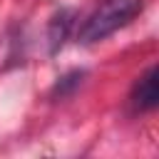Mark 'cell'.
I'll return each mask as SVG.
<instances>
[{
  "label": "cell",
  "mask_w": 159,
  "mask_h": 159,
  "mask_svg": "<svg viewBox=\"0 0 159 159\" xmlns=\"http://www.w3.org/2000/svg\"><path fill=\"white\" fill-rule=\"evenodd\" d=\"M142 7H144L142 0H99L97 7L82 22L77 40L82 45L99 42V40L109 37L112 32L122 30L124 25H129L142 12Z\"/></svg>",
  "instance_id": "6da1fadb"
},
{
  "label": "cell",
  "mask_w": 159,
  "mask_h": 159,
  "mask_svg": "<svg viewBox=\"0 0 159 159\" xmlns=\"http://www.w3.org/2000/svg\"><path fill=\"white\" fill-rule=\"evenodd\" d=\"M159 72H157V67H149L139 80H137V84H134V89H132V107L134 109H139V112H149V109H154L157 107V102H159Z\"/></svg>",
  "instance_id": "7a4b0ae2"
},
{
  "label": "cell",
  "mask_w": 159,
  "mask_h": 159,
  "mask_svg": "<svg viewBox=\"0 0 159 159\" xmlns=\"http://www.w3.org/2000/svg\"><path fill=\"white\" fill-rule=\"evenodd\" d=\"M72 12L70 10H65V12H60L52 22H50V42H52V52H57V47H62V42H65V37H67V32H70V27H72Z\"/></svg>",
  "instance_id": "3957f363"
}]
</instances>
